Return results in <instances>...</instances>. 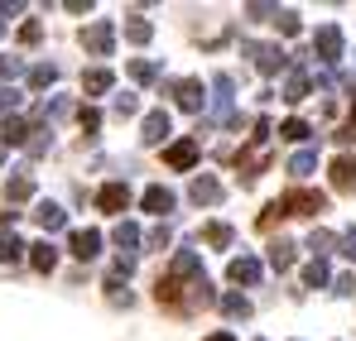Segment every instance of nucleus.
<instances>
[{
    "label": "nucleus",
    "mask_w": 356,
    "mask_h": 341,
    "mask_svg": "<svg viewBox=\"0 0 356 341\" xmlns=\"http://www.w3.org/2000/svg\"><path fill=\"white\" fill-rule=\"evenodd\" d=\"M97 202H102V212H125V202H130V188H125V183H106V188L97 192Z\"/></svg>",
    "instance_id": "0eeeda50"
},
{
    "label": "nucleus",
    "mask_w": 356,
    "mask_h": 341,
    "mask_svg": "<svg viewBox=\"0 0 356 341\" xmlns=\"http://www.w3.org/2000/svg\"><path fill=\"white\" fill-rule=\"evenodd\" d=\"M130 77H135V82H154V63L135 58V63H130Z\"/></svg>",
    "instance_id": "a878e982"
},
{
    "label": "nucleus",
    "mask_w": 356,
    "mask_h": 341,
    "mask_svg": "<svg viewBox=\"0 0 356 341\" xmlns=\"http://www.w3.org/2000/svg\"><path fill=\"white\" fill-rule=\"evenodd\" d=\"M313 169H318V154H313V149H298L294 159H289V173H294V178H308Z\"/></svg>",
    "instance_id": "a211bd4d"
},
{
    "label": "nucleus",
    "mask_w": 356,
    "mask_h": 341,
    "mask_svg": "<svg viewBox=\"0 0 356 341\" xmlns=\"http://www.w3.org/2000/svg\"><path fill=\"white\" fill-rule=\"evenodd\" d=\"M227 274H232V284H260V260L255 255H241L227 265Z\"/></svg>",
    "instance_id": "39448f33"
},
{
    "label": "nucleus",
    "mask_w": 356,
    "mask_h": 341,
    "mask_svg": "<svg viewBox=\"0 0 356 341\" xmlns=\"http://www.w3.org/2000/svg\"><path fill=\"white\" fill-rule=\"evenodd\" d=\"M332 245H337V235H332V231H313V235H308V250H313L318 260H323V255H327Z\"/></svg>",
    "instance_id": "4be33fe9"
},
{
    "label": "nucleus",
    "mask_w": 356,
    "mask_h": 341,
    "mask_svg": "<svg viewBox=\"0 0 356 341\" xmlns=\"http://www.w3.org/2000/svg\"><path fill=\"white\" fill-rule=\"evenodd\" d=\"M54 265H58V250H54L49 240H39V245H34V269H44V274H49Z\"/></svg>",
    "instance_id": "6ab92c4d"
},
{
    "label": "nucleus",
    "mask_w": 356,
    "mask_h": 341,
    "mask_svg": "<svg viewBox=\"0 0 356 341\" xmlns=\"http://www.w3.org/2000/svg\"><path fill=\"white\" fill-rule=\"evenodd\" d=\"M164 159H169V169H193V164H197V144H193V140H178V144H169Z\"/></svg>",
    "instance_id": "6e6552de"
},
{
    "label": "nucleus",
    "mask_w": 356,
    "mask_h": 341,
    "mask_svg": "<svg viewBox=\"0 0 356 341\" xmlns=\"http://www.w3.org/2000/svg\"><path fill=\"white\" fill-rule=\"evenodd\" d=\"M337 245H342V255H347V260H356V226L347 231V235H337Z\"/></svg>",
    "instance_id": "473e14b6"
},
{
    "label": "nucleus",
    "mask_w": 356,
    "mask_h": 341,
    "mask_svg": "<svg viewBox=\"0 0 356 341\" xmlns=\"http://www.w3.org/2000/svg\"><path fill=\"white\" fill-rule=\"evenodd\" d=\"M280 207H284V217H318V212H327V192L298 188V192H284L280 197Z\"/></svg>",
    "instance_id": "f257e3e1"
},
{
    "label": "nucleus",
    "mask_w": 356,
    "mask_h": 341,
    "mask_svg": "<svg viewBox=\"0 0 356 341\" xmlns=\"http://www.w3.org/2000/svg\"><path fill=\"white\" fill-rule=\"evenodd\" d=\"M54 77H58V67H54V63H44V67H34V77H29V82H34V87H49Z\"/></svg>",
    "instance_id": "c85d7f7f"
},
{
    "label": "nucleus",
    "mask_w": 356,
    "mask_h": 341,
    "mask_svg": "<svg viewBox=\"0 0 356 341\" xmlns=\"http://www.w3.org/2000/svg\"><path fill=\"white\" fill-rule=\"evenodd\" d=\"M207 341H236V337L232 332H217V337H207Z\"/></svg>",
    "instance_id": "c9c22d12"
},
{
    "label": "nucleus",
    "mask_w": 356,
    "mask_h": 341,
    "mask_svg": "<svg viewBox=\"0 0 356 341\" xmlns=\"http://www.w3.org/2000/svg\"><path fill=\"white\" fill-rule=\"evenodd\" d=\"M97 250H102V235L97 231H72V255L77 260H92Z\"/></svg>",
    "instance_id": "9d476101"
},
{
    "label": "nucleus",
    "mask_w": 356,
    "mask_h": 341,
    "mask_svg": "<svg viewBox=\"0 0 356 341\" xmlns=\"http://www.w3.org/2000/svg\"><path fill=\"white\" fill-rule=\"evenodd\" d=\"M332 293H337V298H352V293H356V279H352V274H342V279L332 284Z\"/></svg>",
    "instance_id": "2f4dec72"
},
{
    "label": "nucleus",
    "mask_w": 356,
    "mask_h": 341,
    "mask_svg": "<svg viewBox=\"0 0 356 341\" xmlns=\"http://www.w3.org/2000/svg\"><path fill=\"white\" fill-rule=\"evenodd\" d=\"M34 217H39V226H44V231H58L63 226V207H54V202H39Z\"/></svg>",
    "instance_id": "aec40b11"
},
{
    "label": "nucleus",
    "mask_w": 356,
    "mask_h": 341,
    "mask_svg": "<svg viewBox=\"0 0 356 341\" xmlns=\"http://www.w3.org/2000/svg\"><path fill=\"white\" fill-rule=\"evenodd\" d=\"M19 250H24V245H19L15 235H0V260H19Z\"/></svg>",
    "instance_id": "c756f323"
},
{
    "label": "nucleus",
    "mask_w": 356,
    "mask_h": 341,
    "mask_svg": "<svg viewBox=\"0 0 356 341\" xmlns=\"http://www.w3.org/2000/svg\"><path fill=\"white\" fill-rule=\"evenodd\" d=\"M222 313H227L232 322H245V317H250V303H245L241 293H227V298H222Z\"/></svg>",
    "instance_id": "dca6fc26"
},
{
    "label": "nucleus",
    "mask_w": 356,
    "mask_h": 341,
    "mask_svg": "<svg viewBox=\"0 0 356 341\" xmlns=\"http://www.w3.org/2000/svg\"><path fill=\"white\" fill-rule=\"evenodd\" d=\"M303 284H308V288H323V284H327V260H313V265L303 269Z\"/></svg>",
    "instance_id": "5701e85b"
},
{
    "label": "nucleus",
    "mask_w": 356,
    "mask_h": 341,
    "mask_svg": "<svg viewBox=\"0 0 356 341\" xmlns=\"http://www.w3.org/2000/svg\"><path fill=\"white\" fill-rule=\"evenodd\" d=\"M116 245H120V250H130V245H140V226H130V222H120V226H116Z\"/></svg>",
    "instance_id": "b1692460"
},
{
    "label": "nucleus",
    "mask_w": 356,
    "mask_h": 341,
    "mask_svg": "<svg viewBox=\"0 0 356 341\" xmlns=\"http://www.w3.org/2000/svg\"><path fill=\"white\" fill-rule=\"evenodd\" d=\"M303 97H308V72L294 67V72H289V82H284V101H303Z\"/></svg>",
    "instance_id": "4468645a"
},
{
    "label": "nucleus",
    "mask_w": 356,
    "mask_h": 341,
    "mask_svg": "<svg viewBox=\"0 0 356 341\" xmlns=\"http://www.w3.org/2000/svg\"><path fill=\"white\" fill-rule=\"evenodd\" d=\"M82 44H87L97 58H106V53H111V44H116V34H111V24H92V29L82 34Z\"/></svg>",
    "instance_id": "423d86ee"
},
{
    "label": "nucleus",
    "mask_w": 356,
    "mask_h": 341,
    "mask_svg": "<svg viewBox=\"0 0 356 341\" xmlns=\"http://www.w3.org/2000/svg\"><path fill=\"white\" fill-rule=\"evenodd\" d=\"M5 140L19 144V140H24V120H5Z\"/></svg>",
    "instance_id": "7c9ffc66"
},
{
    "label": "nucleus",
    "mask_w": 356,
    "mask_h": 341,
    "mask_svg": "<svg viewBox=\"0 0 356 341\" xmlns=\"http://www.w3.org/2000/svg\"><path fill=\"white\" fill-rule=\"evenodd\" d=\"M327 173H332V188H337V192H356V159L352 154H337V159L327 164Z\"/></svg>",
    "instance_id": "20e7f679"
},
{
    "label": "nucleus",
    "mask_w": 356,
    "mask_h": 341,
    "mask_svg": "<svg viewBox=\"0 0 356 341\" xmlns=\"http://www.w3.org/2000/svg\"><path fill=\"white\" fill-rule=\"evenodd\" d=\"M15 72H19V63H15V58H0V77H5V82H10V77H15Z\"/></svg>",
    "instance_id": "f704fd0d"
},
{
    "label": "nucleus",
    "mask_w": 356,
    "mask_h": 341,
    "mask_svg": "<svg viewBox=\"0 0 356 341\" xmlns=\"http://www.w3.org/2000/svg\"><path fill=\"white\" fill-rule=\"evenodd\" d=\"M97 125H102V115H97V111H82V130H87V135H97Z\"/></svg>",
    "instance_id": "72a5a7b5"
},
{
    "label": "nucleus",
    "mask_w": 356,
    "mask_h": 341,
    "mask_svg": "<svg viewBox=\"0 0 356 341\" xmlns=\"http://www.w3.org/2000/svg\"><path fill=\"white\" fill-rule=\"evenodd\" d=\"M347 130H352V135H356V111H352V125H347Z\"/></svg>",
    "instance_id": "e433bc0d"
},
{
    "label": "nucleus",
    "mask_w": 356,
    "mask_h": 341,
    "mask_svg": "<svg viewBox=\"0 0 356 341\" xmlns=\"http://www.w3.org/2000/svg\"><path fill=\"white\" fill-rule=\"evenodd\" d=\"M207 240H212V245H232V226L212 222V226H207Z\"/></svg>",
    "instance_id": "cd10ccee"
},
{
    "label": "nucleus",
    "mask_w": 356,
    "mask_h": 341,
    "mask_svg": "<svg viewBox=\"0 0 356 341\" xmlns=\"http://www.w3.org/2000/svg\"><path fill=\"white\" fill-rule=\"evenodd\" d=\"M164 135H169V115H164V111L145 115V144H159Z\"/></svg>",
    "instance_id": "ddd939ff"
},
{
    "label": "nucleus",
    "mask_w": 356,
    "mask_h": 341,
    "mask_svg": "<svg viewBox=\"0 0 356 341\" xmlns=\"http://www.w3.org/2000/svg\"><path fill=\"white\" fill-rule=\"evenodd\" d=\"M125 39H130V44H145V39H149V24H145V19H130V24H125Z\"/></svg>",
    "instance_id": "393cba45"
},
{
    "label": "nucleus",
    "mask_w": 356,
    "mask_h": 341,
    "mask_svg": "<svg viewBox=\"0 0 356 341\" xmlns=\"http://www.w3.org/2000/svg\"><path fill=\"white\" fill-rule=\"evenodd\" d=\"M193 202H222V183L217 178H193Z\"/></svg>",
    "instance_id": "9b49d317"
},
{
    "label": "nucleus",
    "mask_w": 356,
    "mask_h": 341,
    "mask_svg": "<svg viewBox=\"0 0 356 341\" xmlns=\"http://www.w3.org/2000/svg\"><path fill=\"white\" fill-rule=\"evenodd\" d=\"M275 24H280V34H298V15H294V10H280Z\"/></svg>",
    "instance_id": "bb28decb"
},
{
    "label": "nucleus",
    "mask_w": 356,
    "mask_h": 341,
    "mask_svg": "<svg viewBox=\"0 0 356 341\" xmlns=\"http://www.w3.org/2000/svg\"><path fill=\"white\" fill-rule=\"evenodd\" d=\"M145 212H154V217L174 212V192H169V188H149V192H145Z\"/></svg>",
    "instance_id": "f8f14e48"
},
{
    "label": "nucleus",
    "mask_w": 356,
    "mask_h": 341,
    "mask_svg": "<svg viewBox=\"0 0 356 341\" xmlns=\"http://www.w3.org/2000/svg\"><path fill=\"white\" fill-rule=\"evenodd\" d=\"M313 53H318V63L337 67V63H342V53H347V39H342V29H337V24H323V29L313 34Z\"/></svg>",
    "instance_id": "f03ea898"
},
{
    "label": "nucleus",
    "mask_w": 356,
    "mask_h": 341,
    "mask_svg": "<svg viewBox=\"0 0 356 341\" xmlns=\"http://www.w3.org/2000/svg\"><path fill=\"white\" fill-rule=\"evenodd\" d=\"M250 58H255V67H260L265 77H275V72L289 63V53H284L280 44H250Z\"/></svg>",
    "instance_id": "7ed1b4c3"
},
{
    "label": "nucleus",
    "mask_w": 356,
    "mask_h": 341,
    "mask_svg": "<svg viewBox=\"0 0 356 341\" xmlns=\"http://www.w3.org/2000/svg\"><path fill=\"white\" fill-rule=\"evenodd\" d=\"M174 92H178V106H183V111H202V82H197V77L178 82Z\"/></svg>",
    "instance_id": "1a4fd4ad"
},
{
    "label": "nucleus",
    "mask_w": 356,
    "mask_h": 341,
    "mask_svg": "<svg viewBox=\"0 0 356 341\" xmlns=\"http://www.w3.org/2000/svg\"><path fill=\"white\" fill-rule=\"evenodd\" d=\"M308 135H313L308 120H284V125H280V140H289V144H303Z\"/></svg>",
    "instance_id": "2eb2a0df"
},
{
    "label": "nucleus",
    "mask_w": 356,
    "mask_h": 341,
    "mask_svg": "<svg viewBox=\"0 0 356 341\" xmlns=\"http://www.w3.org/2000/svg\"><path fill=\"white\" fill-rule=\"evenodd\" d=\"M270 265H275V269H289V265H294V240H275V245H270Z\"/></svg>",
    "instance_id": "f3484780"
},
{
    "label": "nucleus",
    "mask_w": 356,
    "mask_h": 341,
    "mask_svg": "<svg viewBox=\"0 0 356 341\" xmlns=\"http://www.w3.org/2000/svg\"><path fill=\"white\" fill-rule=\"evenodd\" d=\"M82 87H87L92 97H102V92L111 87V72H106V67H97V72H87V77H82Z\"/></svg>",
    "instance_id": "412c9836"
}]
</instances>
